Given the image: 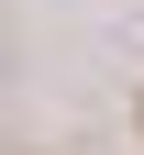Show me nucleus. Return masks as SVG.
<instances>
[]
</instances>
